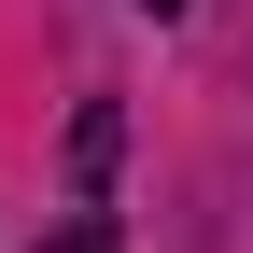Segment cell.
<instances>
[{
  "instance_id": "cell-1",
  "label": "cell",
  "mask_w": 253,
  "mask_h": 253,
  "mask_svg": "<svg viewBox=\"0 0 253 253\" xmlns=\"http://www.w3.org/2000/svg\"><path fill=\"white\" fill-rule=\"evenodd\" d=\"M113 141H126V113H113V99H84V126H71V183H84V197L113 183Z\"/></svg>"
},
{
  "instance_id": "cell-2",
  "label": "cell",
  "mask_w": 253,
  "mask_h": 253,
  "mask_svg": "<svg viewBox=\"0 0 253 253\" xmlns=\"http://www.w3.org/2000/svg\"><path fill=\"white\" fill-rule=\"evenodd\" d=\"M42 253H113V225H99V211H71V225H56Z\"/></svg>"
},
{
  "instance_id": "cell-3",
  "label": "cell",
  "mask_w": 253,
  "mask_h": 253,
  "mask_svg": "<svg viewBox=\"0 0 253 253\" xmlns=\"http://www.w3.org/2000/svg\"><path fill=\"white\" fill-rule=\"evenodd\" d=\"M141 14H183V0H141Z\"/></svg>"
}]
</instances>
